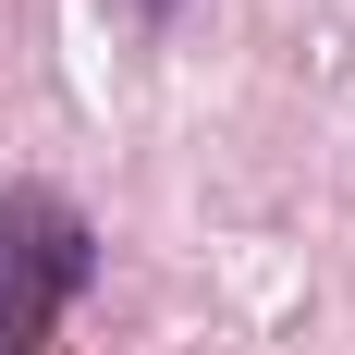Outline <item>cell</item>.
<instances>
[{
  "label": "cell",
  "mask_w": 355,
  "mask_h": 355,
  "mask_svg": "<svg viewBox=\"0 0 355 355\" xmlns=\"http://www.w3.org/2000/svg\"><path fill=\"white\" fill-rule=\"evenodd\" d=\"M123 12H135V25H172V12H184V0H123Z\"/></svg>",
  "instance_id": "7a4b0ae2"
},
{
  "label": "cell",
  "mask_w": 355,
  "mask_h": 355,
  "mask_svg": "<svg viewBox=\"0 0 355 355\" xmlns=\"http://www.w3.org/2000/svg\"><path fill=\"white\" fill-rule=\"evenodd\" d=\"M86 282H98V220L62 184H12L0 196V355H37Z\"/></svg>",
  "instance_id": "6da1fadb"
}]
</instances>
